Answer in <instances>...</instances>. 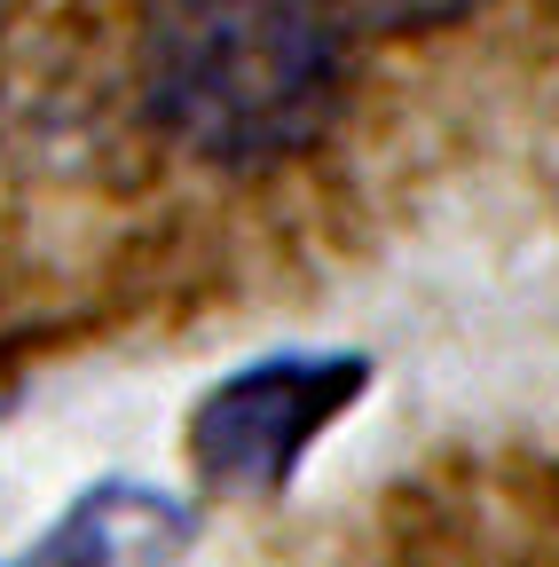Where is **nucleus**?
Returning <instances> with one entry per match:
<instances>
[{
	"mask_svg": "<svg viewBox=\"0 0 559 567\" xmlns=\"http://www.w3.org/2000/svg\"><path fill=\"white\" fill-rule=\"evenodd\" d=\"M363 386L371 354L355 347H276L260 363H237L221 386H205V402L182 425L197 481L245 505L276 496L300 473V457L363 402Z\"/></svg>",
	"mask_w": 559,
	"mask_h": 567,
	"instance_id": "2",
	"label": "nucleus"
},
{
	"mask_svg": "<svg viewBox=\"0 0 559 567\" xmlns=\"http://www.w3.org/2000/svg\"><path fill=\"white\" fill-rule=\"evenodd\" d=\"M346 0H143V103L205 166H276L331 126Z\"/></svg>",
	"mask_w": 559,
	"mask_h": 567,
	"instance_id": "1",
	"label": "nucleus"
},
{
	"mask_svg": "<svg viewBox=\"0 0 559 567\" xmlns=\"http://www.w3.org/2000/svg\"><path fill=\"white\" fill-rule=\"evenodd\" d=\"M465 0H346V17H379V24H434V17H457Z\"/></svg>",
	"mask_w": 559,
	"mask_h": 567,
	"instance_id": "4",
	"label": "nucleus"
},
{
	"mask_svg": "<svg viewBox=\"0 0 559 567\" xmlns=\"http://www.w3.org/2000/svg\"><path fill=\"white\" fill-rule=\"evenodd\" d=\"M197 544V513L151 481H95L72 496L9 567H182Z\"/></svg>",
	"mask_w": 559,
	"mask_h": 567,
	"instance_id": "3",
	"label": "nucleus"
}]
</instances>
